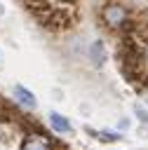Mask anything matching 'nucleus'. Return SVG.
<instances>
[{
  "label": "nucleus",
  "instance_id": "5",
  "mask_svg": "<svg viewBox=\"0 0 148 150\" xmlns=\"http://www.w3.org/2000/svg\"><path fill=\"white\" fill-rule=\"evenodd\" d=\"M89 59H92L96 66H101V63L106 61V47H103L101 40H94V42H92V47H89Z\"/></svg>",
  "mask_w": 148,
  "mask_h": 150
},
{
  "label": "nucleus",
  "instance_id": "8",
  "mask_svg": "<svg viewBox=\"0 0 148 150\" xmlns=\"http://www.w3.org/2000/svg\"><path fill=\"white\" fill-rule=\"evenodd\" d=\"M141 56H143V61H148V42H146V47H143V52H141Z\"/></svg>",
  "mask_w": 148,
  "mask_h": 150
},
{
  "label": "nucleus",
  "instance_id": "3",
  "mask_svg": "<svg viewBox=\"0 0 148 150\" xmlns=\"http://www.w3.org/2000/svg\"><path fill=\"white\" fill-rule=\"evenodd\" d=\"M12 96H14V101L23 108V110H33L35 105H38V101H35V96L26 89V87H21V84H16L14 89H12Z\"/></svg>",
  "mask_w": 148,
  "mask_h": 150
},
{
  "label": "nucleus",
  "instance_id": "7",
  "mask_svg": "<svg viewBox=\"0 0 148 150\" xmlns=\"http://www.w3.org/2000/svg\"><path fill=\"white\" fill-rule=\"evenodd\" d=\"M134 112L139 115V120H141V122H146V124H148V110H146L143 105H134Z\"/></svg>",
  "mask_w": 148,
  "mask_h": 150
},
{
  "label": "nucleus",
  "instance_id": "2",
  "mask_svg": "<svg viewBox=\"0 0 148 150\" xmlns=\"http://www.w3.org/2000/svg\"><path fill=\"white\" fill-rule=\"evenodd\" d=\"M21 150H56L54 141L42 131H28L21 141Z\"/></svg>",
  "mask_w": 148,
  "mask_h": 150
},
{
  "label": "nucleus",
  "instance_id": "1",
  "mask_svg": "<svg viewBox=\"0 0 148 150\" xmlns=\"http://www.w3.org/2000/svg\"><path fill=\"white\" fill-rule=\"evenodd\" d=\"M101 21H103V26L106 28H110V30H122V28H127L129 26V7L125 5V2H120V0H108L103 7H101Z\"/></svg>",
  "mask_w": 148,
  "mask_h": 150
},
{
  "label": "nucleus",
  "instance_id": "4",
  "mask_svg": "<svg viewBox=\"0 0 148 150\" xmlns=\"http://www.w3.org/2000/svg\"><path fill=\"white\" fill-rule=\"evenodd\" d=\"M49 127H52L56 134H61V136H66V134L73 131L70 122H68L63 115H59V112H49Z\"/></svg>",
  "mask_w": 148,
  "mask_h": 150
},
{
  "label": "nucleus",
  "instance_id": "6",
  "mask_svg": "<svg viewBox=\"0 0 148 150\" xmlns=\"http://www.w3.org/2000/svg\"><path fill=\"white\" fill-rule=\"evenodd\" d=\"M89 134H94L96 138H101V141H108V143H110V141H120V138H122L120 134H113V131H92V129H89Z\"/></svg>",
  "mask_w": 148,
  "mask_h": 150
},
{
  "label": "nucleus",
  "instance_id": "9",
  "mask_svg": "<svg viewBox=\"0 0 148 150\" xmlns=\"http://www.w3.org/2000/svg\"><path fill=\"white\" fill-rule=\"evenodd\" d=\"M59 2H70V0H59Z\"/></svg>",
  "mask_w": 148,
  "mask_h": 150
}]
</instances>
